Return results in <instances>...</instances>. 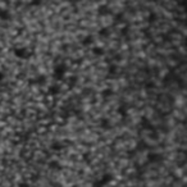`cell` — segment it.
I'll return each mask as SVG.
<instances>
[{"label":"cell","instance_id":"11","mask_svg":"<svg viewBox=\"0 0 187 187\" xmlns=\"http://www.w3.org/2000/svg\"><path fill=\"white\" fill-rule=\"evenodd\" d=\"M110 35V31L108 27H103L99 30V36H101V37H108Z\"/></svg>","mask_w":187,"mask_h":187},{"label":"cell","instance_id":"8","mask_svg":"<svg viewBox=\"0 0 187 187\" xmlns=\"http://www.w3.org/2000/svg\"><path fill=\"white\" fill-rule=\"evenodd\" d=\"M92 42H94V37L91 35H87V36L83 37L82 40H81V44H82L83 46H89V45H91Z\"/></svg>","mask_w":187,"mask_h":187},{"label":"cell","instance_id":"13","mask_svg":"<svg viewBox=\"0 0 187 187\" xmlns=\"http://www.w3.org/2000/svg\"><path fill=\"white\" fill-rule=\"evenodd\" d=\"M108 72H109V74H115V73L118 72V67H117L115 64H109Z\"/></svg>","mask_w":187,"mask_h":187},{"label":"cell","instance_id":"22","mask_svg":"<svg viewBox=\"0 0 187 187\" xmlns=\"http://www.w3.org/2000/svg\"><path fill=\"white\" fill-rule=\"evenodd\" d=\"M126 34H128V27L122 28V35H126Z\"/></svg>","mask_w":187,"mask_h":187},{"label":"cell","instance_id":"6","mask_svg":"<svg viewBox=\"0 0 187 187\" xmlns=\"http://www.w3.org/2000/svg\"><path fill=\"white\" fill-rule=\"evenodd\" d=\"M59 92H60V87H59L58 85H51V86H49V89H48V94H49V95L55 96V95H58Z\"/></svg>","mask_w":187,"mask_h":187},{"label":"cell","instance_id":"23","mask_svg":"<svg viewBox=\"0 0 187 187\" xmlns=\"http://www.w3.org/2000/svg\"><path fill=\"white\" fill-rule=\"evenodd\" d=\"M69 3H76V2H78V0H68Z\"/></svg>","mask_w":187,"mask_h":187},{"label":"cell","instance_id":"19","mask_svg":"<svg viewBox=\"0 0 187 187\" xmlns=\"http://www.w3.org/2000/svg\"><path fill=\"white\" fill-rule=\"evenodd\" d=\"M51 147L54 149V150H60V149H62V147H63V145H62V144H60V142H58V141H55V142H54V144L51 145Z\"/></svg>","mask_w":187,"mask_h":187},{"label":"cell","instance_id":"7","mask_svg":"<svg viewBox=\"0 0 187 187\" xmlns=\"http://www.w3.org/2000/svg\"><path fill=\"white\" fill-rule=\"evenodd\" d=\"M117 111H118V114H119L121 117H127V111H128V107L126 104H121L119 107H118V109H117Z\"/></svg>","mask_w":187,"mask_h":187},{"label":"cell","instance_id":"21","mask_svg":"<svg viewBox=\"0 0 187 187\" xmlns=\"http://www.w3.org/2000/svg\"><path fill=\"white\" fill-rule=\"evenodd\" d=\"M4 79H5V74H4V72L0 71V83H3Z\"/></svg>","mask_w":187,"mask_h":187},{"label":"cell","instance_id":"16","mask_svg":"<svg viewBox=\"0 0 187 187\" xmlns=\"http://www.w3.org/2000/svg\"><path fill=\"white\" fill-rule=\"evenodd\" d=\"M157 19H158V16L155 14V13H150V14H149V17H147V21L150 22V23L155 22V21H157Z\"/></svg>","mask_w":187,"mask_h":187},{"label":"cell","instance_id":"14","mask_svg":"<svg viewBox=\"0 0 187 187\" xmlns=\"http://www.w3.org/2000/svg\"><path fill=\"white\" fill-rule=\"evenodd\" d=\"M122 21H123V14H122V13H117V14L114 16V23L118 24V23L122 22Z\"/></svg>","mask_w":187,"mask_h":187},{"label":"cell","instance_id":"15","mask_svg":"<svg viewBox=\"0 0 187 187\" xmlns=\"http://www.w3.org/2000/svg\"><path fill=\"white\" fill-rule=\"evenodd\" d=\"M100 126H101V128H110V122H109V119H101Z\"/></svg>","mask_w":187,"mask_h":187},{"label":"cell","instance_id":"2","mask_svg":"<svg viewBox=\"0 0 187 187\" xmlns=\"http://www.w3.org/2000/svg\"><path fill=\"white\" fill-rule=\"evenodd\" d=\"M13 54L18 59H28L32 55V51H30L27 48H16L13 50Z\"/></svg>","mask_w":187,"mask_h":187},{"label":"cell","instance_id":"20","mask_svg":"<svg viewBox=\"0 0 187 187\" xmlns=\"http://www.w3.org/2000/svg\"><path fill=\"white\" fill-rule=\"evenodd\" d=\"M77 79H78L77 77H71L69 78V87H72L73 85H76L77 83Z\"/></svg>","mask_w":187,"mask_h":187},{"label":"cell","instance_id":"3","mask_svg":"<svg viewBox=\"0 0 187 187\" xmlns=\"http://www.w3.org/2000/svg\"><path fill=\"white\" fill-rule=\"evenodd\" d=\"M45 82H46L45 76H37L30 79V85H45Z\"/></svg>","mask_w":187,"mask_h":187},{"label":"cell","instance_id":"18","mask_svg":"<svg viewBox=\"0 0 187 187\" xmlns=\"http://www.w3.org/2000/svg\"><path fill=\"white\" fill-rule=\"evenodd\" d=\"M44 0H31L30 5H32V7H40V5L42 4Z\"/></svg>","mask_w":187,"mask_h":187},{"label":"cell","instance_id":"17","mask_svg":"<svg viewBox=\"0 0 187 187\" xmlns=\"http://www.w3.org/2000/svg\"><path fill=\"white\" fill-rule=\"evenodd\" d=\"M155 87V83L153 82V81H147V82H145V89L146 90H151Z\"/></svg>","mask_w":187,"mask_h":187},{"label":"cell","instance_id":"10","mask_svg":"<svg viewBox=\"0 0 187 187\" xmlns=\"http://www.w3.org/2000/svg\"><path fill=\"white\" fill-rule=\"evenodd\" d=\"M104 53L105 51H104V49L101 46H95V48L92 49V54L95 55V57H103Z\"/></svg>","mask_w":187,"mask_h":187},{"label":"cell","instance_id":"12","mask_svg":"<svg viewBox=\"0 0 187 187\" xmlns=\"http://www.w3.org/2000/svg\"><path fill=\"white\" fill-rule=\"evenodd\" d=\"M111 95H113V90H111V89H104V90L101 91V96L105 97V99H107V97H110Z\"/></svg>","mask_w":187,"mask_h":187},{"label":"cell","instance_id":"9","mask_svg":"<svg viewBox=\"0 0 187 187\" xmlns=\"http://www.w3.org/2000/svg\"><path fill=\"white\" fill-rule=\"evenodd\" d=\"M141 126H142V128H147V129H153V126H151V123H150V121L147 119V118H145V117H142L141 118Z\"/></svg>","mask_w":187,"mask_h":187},{"label":"cell","instance_id":"4","mask_svg":"<svg viewBox=\"0 0 187 187\" xmlns=\"http://www.w3.org/2000/svg\"><path fill=\"white\" fill-rule=\"evenodd\" d=\"M97 14L99 16H109L110 14V8L108 7V5H100V7L97 8Z\"/></svg>","mask_w":187,"mask_h":187},{"label":"cell","instance_id":"5","mask_svg":"<svg viewBox=\"0 0 187 187\" xmlns=\"http://www.w3.org/2000/svg\"><path fill=\"white\" fill-rule=\"evenodd\" d=\"M0 19L2 21H10L12 19V13L8 9H0Z\"/></svg>","mask_w":187,"mask_h":187},{"label":"cell","instance_id":"1","mask_svg":"<svg viewBox=\"0 0 187 187\" xmlns=\"http://www.w3.org/2000/svg\"><path fill=\"white\" fill-rule=\"evenodd\" d=\"M67 65L63 64V63H60V64H57L54 67V72H53V77L55 79H58V81H62L64 78V74L67 72Z\"/></svg>","mask_w":187,"mask_h":187}]
</instances>
